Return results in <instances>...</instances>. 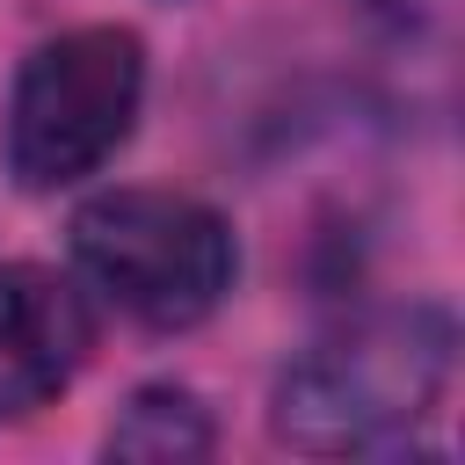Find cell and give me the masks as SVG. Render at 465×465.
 <instances>
[{
    "label": "cell",
    "instance_id": "6da1fadb",
    "mask_svg": "<svg viewBox=\"0 0 465 465\" xmlns=\"http://www.w3.org/2000/svg\"><path fill=\"white\" fill-rule=\"evenodd\" d=\"M458 320L443 298H371L327 320L269 378V436L305 458H371L407 443L450 392Z\"/></svg>",
    "mask_w": 465,
    "mask_h": 465
},
{
    "label": "cell",
    "instance_id": "7a4b0ae2",
    "mask_svg": "<svg viewBox=\"0 0 465 465\" xmlns=\"http://www.w3.org/2000/svg\"><path fill=\"white\" fill-rule=\"evenodd\" d=\"M65 247L80 291L145 334L203 327L240 283V240L225 211L189 189H94L73 211Z\"/></svg>",
    "mask_w": 465,
    "mask_h": 465
},
{
    "label": "cell",
    "instance_id": "3957f363",
    "mask_svg": "<svg viewBox=\"0 0 465 465\" xmlns=\"http://www.w3.org/2000/svg\"><path fill=\"white\" fill-rule=\"evenodd\" d=\"M145 36L124 22H73L22 51L0 109V160L22 196L94 182L138 131Z\"/></svg>",
    "mask_w": 465,
    "mask_h": 465
},
{
    "label": "cell",
    "instance_id": "277c9868",
    "mask_svg": "<svg viewBox=\"0 0 465 465\" xmlns=\"http://www.w3.org/2000/svg\"><path fill=\"white\" fill-rule=\"evenodd\" d=\"M87 349L94 305L80 276H58L44 262H0V421H29L58 392H73Z\"/></svg>",
    "mask_w": 465,
    "mask_h": 465
},
{
    "label": "cell",
    "instance_id": "5b68a950",
    "mask_svg": "<svg viewBox=\"0 0 465 465\" xmlns=\"http://www.w3.org/2000/svg\"><path fill=\"white\" fill-rule=\"evenodd\" d=\"M102 450L109 458H153V465H182V458H211L218 450V414L196 385L182 378H153L138 392H124L116 421L102 429Z\"/></svg>",
    "mask_w": 465,
    "mask_h": 465
}]
</instances>
